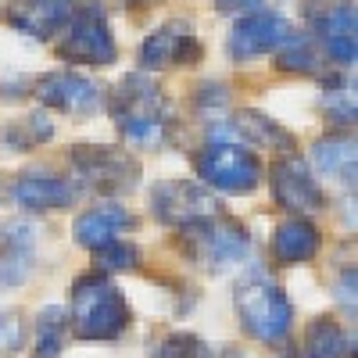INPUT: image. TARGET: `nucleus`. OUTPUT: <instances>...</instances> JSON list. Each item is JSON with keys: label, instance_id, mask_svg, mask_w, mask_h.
<instances>
[{"label": "nucleus", "instance_id": "nucleus-1", "mask_svg": "<svg viewBox=\"0 0 358 358\" xmlns=\"http://www.w3.org/2000/svg\"><path fill=\"white\" fill-rule=\"evenodd\" d=\"M118 133L136 147H162L172 129V104L147 72H129L108 97Z\"/></svg>", "mask_w": 358, "mask_h": 358}, {"label": "nucleus", "instance_id": "nucleus-2", "mask_svg": "<svg viewBox=\"0 0 358 358\" xmlns=\"http://www.w3.org/2000/svg\"><path fill=\"white\" fill-rule=\"evenodd\" d=\"M236 315L244 322V334L258 344H283L294 326V305L283 294V287L265 273V265H251L248 273L236 280L233 290Z\"/></svg>", "mask_w": 358, "mask_h": 358}, {"label": "nucleus", "instance_id": "nucleus-3", "mask_svg": "<svg viewBox=\"0 0 358 358\" xmlns=\"http://www.w3.org/2000/svg\"><path fill=\"white\" fill-rule=\"evenodd\" d=\"M69 322L83 341H115L129 326V305L108 273H86L72 283Z\"/></svg>", "mask_w": 358, "mask_h": 358}, {"label": "nucleus", "instance_id": "nucleus-4", "mask_svg": "<svg viewBox=\"0 0 358 358\" xmlns=\"http://www.w3.org/2000/svg\"><path fill=\"white\" fill-rule=\"evenodd\" d=\"M176 244H179V251H183L194 265L212 268V273H222V268L244 262L251 255L248 229L236 219L222 215V212L179 226L176 229Z\"/></svg>", "mask_w": 358, "mask_h": 358}, {"label": "nucleus", "instance_id": "nucleus-5", "mask_svg": "<svg viewBox=\"0 0 358 358\" xmlns=\"http://www.w3.org/2000/svg\"><path fill=\"white\" fill-rule=\"evenodd\" d=\"M57 57L69 65H90V69H108L115 65L118 47L111 36V22L101 4H72V15L57 36Z\"/></svg>", "mask_w": 358, "mask_h": 358}, {"label": "nucleus", "instance_id": "nucleus-6", "mask_svg": "<svg viewBox=\"0 0 358 358\" xmlns=\"http://www.w3.org/2000/svg\"><path fill=\"white\" fill-rule=\"evenodd\" d=\"M197 179L208 190L244 197V194H255L258 183H262V162L244 143L212 140L197 155Z\"/></svg>", "mask_w": 358, "mask_h": 358}, {"label": "nucleus", "instance_id": "nucleus-7", "mask_svg": "<svg viewBox=\"0 0 358 358\" xmlns=\"http://www.w3.org/2000/svg\"><path fill=\"white\" fill-rule=\"evenodd\" d=\"M72 169L94 194H129L140 183V162L122 147H72Z\"/></svg>", "mask_w": 358, "mask_h": 358}, {"label": "nucleus", "instance_id": "nucleus-8", "mask_svg": "<svg viewBox=\"0 0 358 358\" xmlns=\"http://www.w3.org/2000/svg\"><path fill=\"white\" fill-rule=\"evenodd\" d=\"M204 47L187 18H169L162 22L151 36H143L136 50V65L143 72H165V69H194L201 65Z\"/></svg>", "mask_w": 358, "mask_h": 358}, {"label": "nucleus", "instance_id": "nucleus-9", "mask_svg": "<svg viewBox=\"0 0 358 358\" xmlns=\"http://www.w3.org/2000/svg\"><path fill=\"white\" fill-rule=\"evenodd\" d=\"M147 204H151V215L172 229L219 212V201L201 179H158L147 194Z\"/></svg>", "mask_w": 358, "mask_h": 358}, {"label": "nucleus", "instance_id": "nucleus-10", "mask_svg": "<svg viewBox=\"0 0 358 358\" xmlns=\"http://www.w3.org/2000/svg\"><path fill=\"white\" fill-rule=\"evenodd\" d=\"M268 190L273 201L290 215H315L326 208V190L315 183V172L297 155H280L268 165Z\"/></svg>", "mask_w": 358, "mask_h": 358}, {"label": "nucleus", "instance_id": "nucleus-11", "mask_svg": "<svg viewBox=\"0 0 358 358\" xmlns=\"http://www.w3.org/2000/svg\"><path fill=\"white\" fill-rule=\"evenodd\" d=\"M290 33H294V25L280 11H251L233 22L226 50L233 62H255V57L276 54Z\"/></svg>", "mask_w": 358, "mask_h": 358}, {"label": "nucleus", "instance_id": "nucleus-12", "mask_svg": "<svg viewBox=\"0 0 358 358\" xmlns=\"http://www.w3.org/2000/svg\"><path fill=\"white\" fill-rule=\"evenodd\" d=\"M33 94L47 108L62 111V115H72V118H90L94 111L104 108V90L94 79L79 76V72H50V76H40L36 86H33Z\"/></svg>", "mask_w": 358, "mask_h": 358}, {"label": "nucleus", "instance_id": "nucleus-13", "mask_svg": "<svg viewBox=\"0 0 358 358\" xmlns=\"http://www.w3.org/2000/svg\"><path fill=\"white\" fill-rule=\"evenodd\" d=\"M11 197L18 208H25V212H65V208L76 204L79 197V187L72 183V179L57 176V172H47V169H33L18 176V183L11 187Z\"/></svg>", "mask_w": 358, "mask_h": 358}, {"label": "nucleus", "instance_id": "nucleus-14", "mask_svg": "<svg viewBox=\"0 0 358 358\" xmlns=\"http://www.w3.org/2000/svg\"><path fill=\"white\" fill-rule=\"evenodd\" d=\"M312 18V29H315V47L326 50V57H334L341 69L355 65V0H337V4L322 8Z\"/></svg>", "mask_w": 358, "mask_h": 358}, {"label": "nucleus", "instance_id": "nucleus-15", "mask_svg": "<svg viewBox=\"0 0 358 358\" xmlns=\"http://www.w3.org/2000/svg\"><path fill=\"white\" fill-rule=\"evenodd\" d=\"M212 140H244L251 147H265V151H276V155H294V133H287L280 122H273L268 115L255 111V108H244L229 118V126H212Z\"/></svg>", "mask_w": 358, "mask_h": 358}, {"label": "nucleus", "instance_id": "nucleus-16", "mask_svg": "<svg viewBox=\"0 0 358 358\" xmlns=\"http://www.w3.org/2000/svg\"><path fill=\"white\" fill-rule=\"evenodd\" d=\"M72 15V0H15L0 11L11 29L33 40H54L62 36V29Z\"/></svg>", "mask_w": 358, "mask_h": 358}, {"label": "nucleus", "instance_id": "nucleus-17", "mask_svg": "<svg viewBox=\"0 0 358 358\" xmlns=\"http://www.w3.org/2000/svg\"><path fill=\"white\" fill-rule=\"evenodd\" d=\"M133 229H136V215L129 208L108 201V204H97V208H90V212H83L72 226V236H76V244L97 251V248L118 241L122 233H133Z\"/></svg>", "mask_w": 358, "mask_h": 358}, {"label": "nucleus", "instance_id": "nucleus-18", "mask_svg": "<svg viewBox=\"0 0 358 358\" xmlns=\"http://www.w3.org/2000/svg\"><path fill=\"white\" fill-rule=\"evenodd\" d=\"M319 255V229L305 215H290L273 233V258L280 265H305Z\"/></svg>", "mask_w": 358, "mask_h": 358}, {"label": "nucleus", "instance_id": "nucleus-19", "mask_svg": "<svg viewBox=\"0 0 358 358\" xmlns=\"http://www.w3.org/2000/svg\"><path fill=\"white\" fill-rule=\"evenodd\" d=\"M312 169L326 179H337L341 187H355V136H319L312 143Z\"/></svg>", "mask_w": 358, "mask_h": 358}, {"label": "nucleus", "instance_id": "nucleus-20", "mask_svg": "<svg viewBox=\"0 0 358 358\" xmlns=\"http://www.w3.org/2000/svg\"><path fill=\"white\" fill-rule=\"evenodd\" d=\"M351 355H355V337H348V330L334 315H319L308 322L301 358H351Z\"/></svg>", "mask_w": 358, "mask_h": 358}, {"label": "nucleus", "instance_id": "nucleus-21", "mask_svg": "<svg viewBox=\"0 0 358 358\" xmlns=\"http://www.w3.org/2000/svg\"><path fill=\"white\" fill-rule=\"evenodd\" d=\"M276 69L280 72H294V76H312L322 69L319 47L308 33H290L283 40V47L276 50Z\"/></svg>", "mask_w": 358, "mask_h": 358}, {"label": "nucleus", "instance_id": "nucleus-22", "mask_svg": "<svg viewBox=\"0 0 358 358\" xmlns=\"http://www.w3.org/2000/svg\"><path fill=\"white\" fill-rule=\"evenodd\" d=\"M65 330H69V315L65 308H43L36 315V344H33V358H57L65 351Z\"/></svg>", "mask_w": 358, "mask_h": 358}, {"label": "nucleus", "instance_id": "nucleus-23", "mask_svg": "<svg viewBox=\"0 0 358 358\" xmlns=\"http://www.w3.org/2000/svg\"><path fill=\"white\" fill-rule=\"evenodd\" d=\"M50 136H54V126H50L47 115H29V118H22V122H15L0 133V140L8 147H15V151H29V147H36V143H47Z\"/></svg>", "mask_w": 358, "mask_h": 358}, {"label": "nucleus", "instance_id": "nucleus-24", "mask_svg": "<svg viewBox=\"0 0 358 358\" xmlns=\"http://www.w3.org/2000/svg\"><path fill=\"white\" fill-rule=\"evenodd\" d=\"M94 265H97V273H129V268L140 265V248L126 241V236H118V241L94 251Z\"/></svg>", "mask_w": 358, "mask_h": 358}, {"label": "nucleus", "instance_id": "nucleus-25", "mask_svg": "<svg viewBox=\"0 0 358 358\" xmlns=\"http://www.w3.org/2000/svg\"><path fill=\"white\" fill-rule=\"evenodd\" d=\"M215 351L194 334H169L162 344H155L151 358H212Z\"/></svg>", "mask_w": 358, "mask_h": 358}, {"label": "nucleus", "instance_id": "nucleus-26", "mask_svg": "<svg viewBox=\"0 0 358 358\" xmlns=\"http://www.w3.org/2000/svg\"><path fill=\"white\" fill-rule=\"evenodd\" d=\"M322 111L334 118L337 126H355V94L344 86V90H326L322 94Z\"/></svg>", "mask_w": 358, "mask_h": 358}, {"label": "nucleus", "instance_id": "nucleus-27", "mask_svg": "<svg viewBox=\"0 0 358 358\" xmlns=\"http://www.w3.org/2000/svg\"><path fill=\"white\" fill-rule=\"evenodd\" d=\"M194 104H197V111L215 115L219 108H226V104H229V86H226V83H219V79H212V83H201V86H197V97H194Z\"/></svg>", "mask_w": 358, "mask_h": 358}, {"label": "nucleus", "instance_id": "nucleus-28", "mask_svg": "<svg viewBox=\"0 0 358 358\" xmlns=\"http://www.w3.org/2000/svg\"><path fill=\"white\" fill-rule=\"evenodd\" d=\"M283 0H215V8L222 15H251V11H276Z\"/></svg>", "mask_w": 358, "mask_h": 358}, {"label": "nucleus", "instance_id": "nucleus-29", "mask_svg": "<svg viewBox=\"0 0 358 358\" xmlns=\"http://www.w3.org/2000/svg\"><path fill=\"white\" fill-rule=\"evenodd\" d=\"M337 297H341V305L355 312V268H348V273L341 276V287H337Z\"/></svg>", "mask_w": 358, "mask_h": 358}, {"label": "nucleus", "instance_id": "nucleus-30", "mask_svg": "<svg viewBox=\"0 0 358 358\" xmlns=\"http://www.w3.org/2000/svg\"><path fill=\"white\" fill-rule=\"evenodd\" d=\"M126 4H129V8H147L151 0H126Z\"/></svg>", "mask_w": 358, "mask_h": 358}]
</instances>
